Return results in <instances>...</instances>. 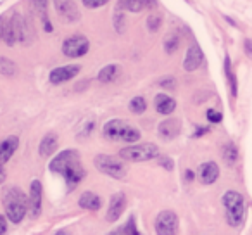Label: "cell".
I'll return each mask as SVG.
<instances>
[{
  "instance_id": "cell-4",
  "label": "cell",
  "mask_w": 252,
  "mask_h": 235,
  "mask_svg": "<svg viewBox=\"0 0 252 235\" xmlns=\"http://www.w3.org/2000/svg\"><path fill=\"white\" fill-rule=\"evenodd\" d=\"M223 206L226 221L231 228H240L245 218V201L244 196L235 190H228L223 196Z\"/></svg>"
},
{
  "instance_id": "cell-28",
  "label": "cell",
  "mask_w": 252,
  "mask_h": 235,
  "mask_svg": "<svg viewBox=\"0 0 252 235\" xmlns=\"http://www.w3.org/2000/svg\"><path fill=\"white\" fill-rule=\"evenodd\" d=\"M178 45H180V36L175 35V33H171V35L164 40V50L168 54L176 52V50H178Z\"/></svg>"
},
{
  "instance_id": "cell-36",
  "label": "cell",
  "mask_w": 252,
  "mask_h": 235,
  "mask_svg": "<svg viewBox=\"0 0 252 235\" xmlns=\"http://www.w3.org/2000/svg\"><path fill=\"white\" fill-rule=\"evenodd\" d=\"M7 232V221H5L4 216H0V235Z\"/></svg>"
},
{
  "instance_id": "cell-3",
  "label": "cell",
  "mask_w": 252,
  "mask_h": 235,
  "mask_svg": "<svg viewBox=\"0 0 252 235\" xmlns=\"http://www.w3.org/2000/svg\"><path fill=\"white\" fill-rule=\"evenodd\" d=\"M102 134H104V137L107 140L125 142V144H133V142L140 140L142 137L138 128H135L133 125H130L128 121H123V120H112L109 123H105Z\"/></svg>"
},
{
  "instance_id": "cell-6",
  "label": "cell",
  "mask_w": 252,
  "mask_h": 235,
  "mask_svg": "<svg viewBox=\"0 0 252 235\" xmlns=\"http://www.w3.org/2000/svg\"><path fill=\"white\" fill-rule=\"evenodd\" d=\"M119 158L126 159V161L142 163V161H151V159L159 158V149L154 144H140V145H130L119 151Z\"/></svg>"
},
{
  "instance_id": "cell-38",
  "label": "cell",
  "mask_w": 252,
  "mask_h": 235,
  "mask_svg": "<svg viewBox=\"0 0 252 235\" xmlns=\"http://www.w3.org/2000/svg\"><path fill=\"white\" fill-rule=\"evenodd\" d=\"M4 30H5V21L4 18H0V40H4Z\"/></svg>"
},
{
  "instance_id": "cell-21",
  "label": "cell",
  "mask_w": 252,
  "mask_h": 235,
  "mask_svg": "<svg viewBox=\"0 0 252 235\" xmlns=\"http://www.w3.org/2000/svg\"><path fill=\"white\" fill-rule=\"evenodd\" d=\"M78 204H80V207H83V209L98 211L102 206V199L94 192H83L80 197V201H78Z\"/></svg>"
},
{
  "instance_id": "cell-20",
  "label": "cell",
  "mask_w": 252,
  "mask_h": 235,
  "mask_svg": "<svg viewBox=\"0 0 252 235\" xmlns=\"http://www.w3.org/2000/svg\"><path fill=\"white\" fill-rule=\"evenodd\" d=\"M57 145H59V140H57V135L56 134H47L45 137L42 138L38 145V152L42 158H49L52 156L54 152L57 151Z\"/></svg>"
},
{
  "instance_id": "cell-16",
  "label": "cell",
  "mask_w": 252,
  "mask_h": 235,
  "mask_svg": "<svg viewBox=\"0 0 252 235\" xmlns=\"http://www.w3.org/2000/svg\"><path fill=\"white\" fill-rule=\"evenodd\" d=\"M158 5L156 0H119L118 7L128 12H142L144 9H152Z\"/></svg>"
},
{
  "instance_id": "cell-17",
  "label": "cell",
  "mask_w": 252,
  "mask_h": 235,
  "mask_svg": "<svg viewBox=\"0 0 252 235\" xmlns=\"http://www.w3.org/2000/svg\"><path fill=\"white\" fill-rule=\"evenodd\" d=\"M18 147H19L18 137H7L5 140L0 142V165L7 163L14 156V152L18 151Z\"/></svg>"
},
{
  "instance_id": "cell-2",
  "label": "cell",
  "mask_w": 252,
  "mask_h": 235,
  "mask_svg": "<svg viewBox=\"0 0 252 235\" xmlns=\"http://www.w3.org/2000/svg\"><path fill=\"white\" fill-rule=\"evenodd\" d=\"M4 207L5 214L12 223H21L26 216V207H28V197L18 187H9L4 192Z\"/></svg>"
},
{
  "instance_id": "cell-29",
  "label": "cell",
  "mask_w": 252,
  "mask_h": 235,
  "mask_svg": "<svg viewBox=\"0 0 252 235\" xmlns=\"http://www.w3.org/2000/svg\"><path fill=\"white\" fill-rule=\"evenodd\" d=\"M118 234H131V235H137L138 230H137V227H135V218L131 216L130 220H128V223L125 225V228H121V230H119Z\"/></svg>"
},
{
  "instance_id": "cell-39",
  "label": "cell",
  "mask_w": 252,
  "mask_h": 235,
  "mask_svg": "<svg viewBox=\"0 0 252 235\" xmlns=\"http://www.w3.org/2000/svg\"><path fill=\"white\" fill-rule=\"evenodd\" d=\"M207 132V128H199V132L195 134V137H200V135H204Z\"/></svg>"
},
{
  "instance_id": "cell-18",
  "label": "cell",
  "mask_w": 252,
  "mask_h": 235,
  "mask_svg": "<svg viewBox=\"0 0 252 235\" xmlns=\"http://www.w3.org/2000/svg\"><path fill=\"white\" fill-rule=\"evenodd\" d=\"M154 105H156V111H158L159 114H162V116L171 114V112L176 109L175 99H171L169 95H166V94H158V95H156Z\"/></svg>"
},
{
  "instance_id": "cell-22",
  "label": "cell",
  "mask_w": 252,
  "mask_h": 235,
  "mask_svg": "<svg viewBox=\"0 0 252 235\" xmlns=\"http://www.w3.org/2000/svg\"><path fill=\"white\" fill-rule=\"evenodd\" d=\"M32 5H33V9H35L36 16L42 19L43 30H45V32H52V25H50L49 14H47V0H32Z\"/></svg>"
},
{
  "instance_id": "cell-33",
  "label": "cell",
  "mask_w": 252,
  "mask_h": 235,
  "mask_svg": "<svg viewBox=\"0 0 252 235\" xmlns=\"http://www.w3.org/2000/svg\"><path fill=\"white\" fill-rule=\"evenodd\" d=\"M159 165H161L162 168L168 169V171H173V161L168 158V156H161V158H159Z\"/></svg>"
},
{
  "instance_id": "cell-31",
  "label": "cell",
  "mask_w": 252,
  "mask_h": 235,
  "mask_svg": "<svg viewBox=\"0 0 252 235\" xmlns=\"http://www.w3.org/2000/svg\"><path fill=\"white\" fill-rule=\"evenodd\" d=\"M109 0H83V5L88 9H98L102 7V5L107 4Z\"/></svg>"
},
{
  "instance_id": "cell-25",
  "label": "cell",
  "mask_w": 252,
  "mask_h": 235,
  "mask_svg": "<svg viewBox=\"0 0 252 235\" xmlns=\"http://www.w3.org/2000/svg\"><path fill=\"white\" fill-rule=\"evenodd\" d=\"M224 73H226L228 83H230L231 95H233V97H237V80H235V74H233V71H231L230 57H226V59H224Z\"/></svg>"
},
{
  "instance_id": "cell-13",
  "label": "cell",
  "mask_w": 252,
  "mask_h": 235,
  "mask_svg": "<svg viewBox=\"0 0 252 235\" xmlns=\"http://www.w3.org/2000/svg\"><path fill=\"white\" fill-rule=\"evenodd\" d=\"M28 207L33 218H36L42 213V183H40L38 180H33L32 187H30Z\"/></svg>"
},
{
  "instance_id": "cell-9",
  "label": "cell",
  "mask_w": 252,
  "mask_h": 235,
  "mask_svg": "<svg viewBox=\"0 0 252 235\" xmlns=\"http://www.w3.org/2000/svg\"><path fill=\"white\" fill-rule=\"evenodd\" d=\"M178 216L175 211H161L156 218V232L159 235H173L178 232Z\"/></svg>"
},
{
  "instance_id": "cell-34",
  "label": "cell",
  "mask_w": 252,
  "mask_h": 235,
  "mask_svg": "<svg viewBox=\"0 0 252 235\" xmlns=\"http://www.w3.org/2000/svg\"><path fill=\"white\" fill-rule=\"evenodd\" d=\"M161 85L173 90V88H175V80H173V78H166V80H161Z\"/></svg>"
},
{
  "instance_id": "cell-10",
  "label": "cell",
  "mask_w": 252,
  "mask_h": 235,
  "mask_svg": "<svg viewBox=\"0 0 252 235\" xmlns=\"http://www.w3.org/2000/svg\"><path fill=\"white\" fill-rule=\"evenodd\" d=\"M80 73V66L78 64H67V66H61L50 71V83L61 85L64 81L73 80L76 74Z\"/></svg>"
},
{
  "instance_id": "cell-15",
  "label": "cell",
  "mask_w": 252,
  "mask_h": 235,
  "mask_svg": "<svg viewBox=\"0 0 252 235\" xmlns=\"http://www.w3.org/2000/svg\"><path fill=\"white\" fill-rule=\"evenodd\" d=\"M218 176H220V168H218L216 163L207 161L199 166V180L204 183V185L214 183L218 180Z\"/></svg>"
},
{
  "instance_id": "cell-37",
  "label": "cell",
  "mask_w": 252,
  "mask_h": 235,
  "mask_svg": "<svg viewBox=\"0 0 252 235\" xmlns=\"http://www.w3.org/2000/svg\"><path fill=\"white\" fill-rule=\"evenodd\" d=\"M5 178H7V173H5V169H4V166L0 165V185L5 182Z\"/></svg>"
},
{
  "instance_id": "cell-1",
  "label": "cell",
  "mask_w": 252,
  "mask_h": 235,
  "mask_svg": "<svg viewBox=\"0 0 252 235\" xmlns=\"http://www.w3.org/2000/svg\"><path fill=\"white\" fill-rule=\"evenodd\" d=\"M49 168L54 173H59V175L64 176L69 190H73L87 176V171H85L83 165L80 161V154L74 149H67V151H63L61 154H57L50 161Z\"/></svg>"
},
{
  "instance_id": "cell-23",
  "label": "cell",
  "mask_w": 252,
  "mask_h": 235,
  "mask_svg": "<svg viewBox=\"0 0 252 235\" xmlns=\"http://www.w3.org/2000/svg\"><path fill=\"white\" fill-rule=\"evenodd\" d=\"M119 74H121V67L116 66V64H109V66L102 67L100 71H98V81L100 83H111V81L118 80Z\"/></svg>"
},
{
  "instance_id": "cell-8",
  "label": "cell",
  "mask_w": 252,
  "mask_h": 235,
  "mask_svg": "<svg viewBox=\"0 0 252 235\" xmlns=\"http://www.w3.org/2000/svg\"><path fill=\"white\" fill-rule=\"evenodd\" d=\"M88 50H90V42H88V38L85 35H73L64 40V43H63L64 56L71 57V59L83 57Z\"/></svg>"
},
{
  "instance_id": "cell-24",
  "label": "cell",
  "mask_w": 252,
  "mask_h": 235,
  "mask_svg": "<svg viewBox=\"0 0 252 235\" xmlns=\"http://www.w3.org/2000/svg\"><path fill=\"white\" fill-rule=\"evenodd\" d=\"M223 159L228 166H233L238 159V149L235 147V144H226L223 147Z\"/></svg>"
},
{
  "instance_id": "cell-30",
  "label": "cell",
  "mask_w": 252,
  "mask_h": 235,
  "mask_svg": "<svg viewBox=\"0 0 252 235\" xmlns=\"http://www.w3.org/2000/svg\"><path fill=\"white\" fill-rule=\"evenodd\" d=\"M159 26H161V18H159V16H151V18L147 19V28L151 30V32H158Z\"/></svg>"
},
{
  "instance_id": "cell-26",
  "label": "cell",
  "mask_w": 252,
  "mask_h": 235,
  "mask_svg": "<svg viewBox=\"0 0 252 235\" xmlns=\"http://www.w3.org/2000/svg\"><path fill=\"white\" fill-rule=\"evenodd\" d=\"M0 74H4V76L16 74V64L7 57H0Z\"/></svg>"
},
{
  "instance_id": "cell-27",
  "label": "cell",
  "mask_w": 252,
  "mask_h": 235,
  "mask_svg": "<svg viewBox=\"0 0 252 235\" xmlns=\"http://www.w3.org/2000/svg\"><path fill=\"white\" fill-rule=\"evenodd\" d=\"M145 109H147V102H145L144 97H133L130 102V111L135 112V114H142V112H145Z\"/></svg>"
},
{
  "instance_id": "cell-35",
  "label": "cell",
  "mask_w": 252,
  "mask_h": 235,
  "mask_svg": "<svg viewBox=\"0 0 252 235\" xmlns=\"http://www.w3.org/2000/svg\"><path fill=\"white\" fill-rule=\"evenodd\" d=\"M244 45H245V54H247L249 57H252V40L247 38L244 42Z\"/></svg>"
},
{
  "instance_id": "cell-14",
  "label": "cell",
  "mask_w": 252,
  "mask_h": 235,
  "mask_svg": "<svg viewBox=\"0 0 252 235\" xmlns=\"http://www.w3.org/2000/svg\"><path fill=\"white\" fill-rule=\"evenodd\" d=\"M204 61V54L200 50L199 45H190L189 50H187V56H185V61H183V67L185 71H195L197 67L202 64Z\"/></svg>"
},
{
  "instance_id": "cell-5",
  "label": "cell",
  "mask_w": 252,
  "mask_h": 235,
  "mask_svg": "<svg viewBox=\"0 0 252 235\" xmlns=\"http://www.w3.org/2000/svg\"><path fill=\"white\" fill-rule=\"evenodd\" d=\"M94 165L100 173L112 176V178H116V180H123V178H126V175H128L126 165L119 158H114V156L100 154L95 158Z\"/></svg>"
},
{
  "instance_id": "cell-19",
  "label": "cell",
  "mask_w": 252,
  "mask_h": 235,
  "mask_svg": "<svg viewBox=\"0 0 252 235\" xmlns=\"http://www.w3.org/2000/svg\"><path fill=\"white\" fill-rule=\"evenodd\" d=\"M158 134H159V137L164 138V140H173V138L180 134L178 120H173V118H171V120H164L161 125H159Z\"/></svg>"
},
{
  "instance_id": "cell-7",
  "label": "cell",
  "mask_w": 252,
  "mask_h": 235,
  "mask_svg": "<svg viewBox=\"0 0 252 235\" xmlns=\"http://www.w3.org/2000/svg\"><path fill=\"white\" fill-rule=\"evenodd\" d=\"M4 40L7 45H14L18 42H26V23L21 18V14L14 12L12 18L9 21H5V30H4Z\"/></svg>"
},
{
  "instance_id": "cell-40",
  "label": "cell",
  "mask_w": 252,
  "mask_h": 235,
  "mask_svg": "<svg viewBox=\"0 0 252 235\" xmlns=\"http://www.w3.org/2000/svg\"><path fill=\"white\" fill-rule=\"evenodd\" d=\"M187 178H189V180H193V173L190 171V169H189V171H187Z\"/></svg>"
},
{
  "instance_id": "cell-32",
  "label": "cell",
  "mask_w": 252,
  "mask_h": 235,
  "mask_svg": "<svg viewBox=\"0 0 252 235\" xmlns=\"http://www.w3.org/2000/svg\"><path fill=\"white\" fill-rule=\"evenodd\" d=\"M207 120H209L211 123H220V121L223 120V116H221V112L209 109V111H207Z\"/></svg>"
},
{
  "instance_id": "cell-12",
  "label": "cell",
  "mask_w": 252,
  "mask_h": 235,
  "mask_svg": "<svg viewBox=\"0 0 252 235\" xmlns=\"http://www.w3.org/2000/svg\"><path fill=\"white\" fill-rule=\"evenodd\" d=\"M126 207V196L123 192H118L112 196L111 202H109V209H107V214H105V220L109 223H114L121 218L123 211Z\"/></svg>"
},
{
  "instance_id": "cell-11",
  "label": "cell",
  "mask_w": 252,
  "mask_h": 235,
  "mask_svg": "<svg viewBox=\"0 0 252 235\" xmlns=\"http://www.w3.org/2000/svg\"><path fill=\"white\" fill-rule=\"evenodd\" d=\"M54 5H56L57 14L63 19H66V21L74 23L80 19V12H78L74 0H54Z\"/></svg>"
}]
</instances>
